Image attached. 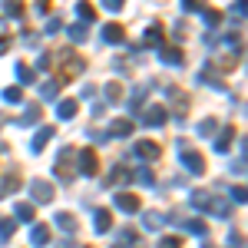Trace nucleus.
I'll return each instance as SVG.
<instances>
[{"instance_id": "nucleus-12", "label": "nucleus", "mask_w": 248, "mask_h": 248, "mask_svg": "<svg viewBox=\"0 0 248 248\" xmlns=\"http://www.w3.org/2000/svg\"><path fill=\"white\" fill-rule=\"evenodd\" d=\"M53 139V126H43L37 136H33V142H30V153H43V146Z\"/></svg>"}, {"instance_id": "nucleus-9", "label": "nucleus", "mask_w": 248, "mask_h": 248, "mask_svg": "<svg viewBox=\"0 0 248 248\" xmlns=\"http://www.w3.org/2000/svg\"><path fill=\"white\" fill-rule=\"evenodd\" d=\"M136 155L146 159V162H153V159H159V146L149 142V139H139V142H136Z\"/></svg>"}, {"instance_id": "nucleus-6", "label": "nucleus", "mask_w": 248, "mask_h": 248, "mask_svg": "<svg viewBox=\"0 0 248 248\" xmlns=\"http://www.w3.org/2000/svg\"><path fill=\"white\" fill-rule=\"evenodd\" d=\"M30 199L33 202H53V186L46 179H33L30 182Z\"/></svg>"}, {"instance_id": "nucleus-1", "label": "nucleus", "mask_w": 248, "mask_h": 248, "mask_svg": "<svg viewBox=\"0 0 248 248\" xmlns=\"http://www.w3.org/2000/svg\"><path fill=\"white\" fill-rule=\"evenodd\" d=\"M189 202H192L199 212H209V215H215V218H225V215H229V202H222V199L209 195L205 189H195V192L189 195Z\"/></svg>"}, {"instance_id": "nucleus-34", "label": "nucleus", "mask_w": 248, "mask_h": 248, "mask_svg": "<svg viewBox=\"0 0 248 248\" xmlns=\"http://www.w3.org/2000/svg\"><path fill=\"white\" fill-rule=\"evenodd\" d=\"M186 232H189V235H205V222H202V218H189V222H186Z\"/></svg>"}, {"instance_id": "nucleus-19", "label": "nucleus", "mask_w": 248, "mask_h": 248, "mask_svg": "<svg viewBox=\"0 0 248 248\" xmlns=\"http://www.w3.org/2000/svg\"><path fill=\"white\" fill-rule=\"evenodd\" d=\"M232 139H235V129H222V133H218V139H215V153H229Z\"/></svg>"}, {"instance_id": "nucleus-25", "label": "nucleus", "mask_w": 248, "mask_h": 248, "mask_svg": "<svg viewBox=\"0 0 248 248\" xmlns=\"http://www.w3.org/2000/svg\"><path fill=\"white\" fill-rule=\"evenodd\" d=\"M77 14L83 23H90V20H96V10H93V3H86V0H79L77 3Z\"/></svg>"}, {"instance_id": "nucleus-40", "label": "nucleus", "mask_w": 248, "mask_h": 248, "mask_svg": "<svg viewBox=\"0 0 248 248\" xmlns=\"http://www.w3.org/2000/svg\"><path fill=\"white\" fill-rule=\"evenodd\" d=\"M205 23H209V27H218V14H215V10H205Z\"/></svg>"}, {"instance_id": "nucleus-13", "label": "nucleus", "mask_w": 248, "mask_h": 248, "mask_svg": "<svg viewBox=\"0 0 248 248\" xmlns=\"http://www.w3.org/2000/svg\"><path fill=\"white\" fill-rule=\"evenodd\" d=\"M162 222H166V215H162V212H142V229H146V232L162 229Z\"/></svg>"}, {"instance_id": "nucleus-4", "label": "nucleus", "mask_w": 248, "mask_h": 248, "mask_svg": "<svg viewBox=\"0 0 248 248\" xmlns=\"http://www.w3.org/2000/svg\"><path fill=\"white\" fill-rule=\"evenodd\" d=\"M60 60H63V79L79 77V73H83V66H86V63H83V57H77L73 50H66V53H63Z\"/></svg>"}, {"instance_id": "nucleus-38", "label": "nucleus", "mask_w": 248, "mask_h": 248, "mask_svg": "<svg viewBox=\"0 0 248 248\" xmlns=\"http://www.w3.org/2000/svg\"><path fill=\"white\" fill-rule=\"evenodd\" d=\"M159 248H182V242H179V238H162V242H159Z\"/></svg>"}, {"instance_id": "nucleus-35", "label": "nucleus", "mask_w": 248, "mask_h": 248, "mask_svg": "<svg viewBox=\"0 0 248 248\" xmlns=\"http://www.w3.org/2000/svg\"><path fill=\"white\" fill-rule=\"evenodd\" d=\"M10 238H14V222L0 218V242H10Z\"/></svg>"}, {"instance_id": "nucleus-32", "label": "nucleus", "mask_w": 248, "mask_h": 248, "mask_svg": "<svg viewBox=\"0 0 248 248\" xmlns=\"http://www.w3.org/2000/svg\"><path fill=\"white\" fill-rule=\"evenodd\" d=\"M86 33H90V30H86V23H73V27H70V40H73V43H83Z\"/></svg>"}, {"instance_id": "nucleus-36", "label": "nucleus", "mask_w": 248, "mask_h": 248, "mask_svg": "<svg viewBox=\"0 0 248 248\" xmlns=\"http://www.w3.org/2000/svg\"><path fill=\"white\" fill-rule=\"evenodd\" d=\"M133 179L139 182V186H153V182H155V179H153V172H149V169H139V172L133 175Z\"/></svg>"}, {"instance_id": "nucleus-3", "label": "nucleus", "mask_w": 248, "mask_h": 248, "mask_svg": "<svg viewBox=\"0 0 248 248\" xmlns=\"http://www.w3.org/2000/svg\"><path fill=\"white\" fill-rule=\"evenodd\" d=\"M53 172L60 175V182H70L73 175H77V149H63V153L57 155V166H53Z\"/></svg>"}, {"instance_id": "nucleus-41", "label": "nucleus", "mask_w": 248, "mask_h": 248, "mask_svg": "<svg viewBox=\"0 0 248 248\" xmlns=\"http://www.w3.org/2000/svg\"><path fill=\"white\" fill-rule=\"evenodd\" d=\"M50 63H53V60H50V53H43V57L37 60V66H40V70H50Z\"/></svg>"}, {"instance_id": "nucleus-42", "label": "nucleus", "mask_w": 248, "mask_h": 248, "mask_svg": "<svg viewBox=\"0 0 248 248\" xmlns=\"http://www.w3.org/2000/svg\"><path fill=\"white\" fill-rule=\"evenodd\" d=\"M229 245L232 248H242V235H238V232H232V235H229Z\"/></svg>"}, {"instance_id": "nucleus-18", "label": "nucleus", "mask_w": 248, "mask_h": 248, "mask_svg": "<svg viewBox=\"0 0 248 248\" xmlns=\"http://www.w3.org/2000/svg\"><path fill=\"white\" fill-rule=\"evenodd\" d=\"M133 133V123L129 119H116L113 126H109V136H116V139H123V136H129Z\"/></svg>"}, {"instance_id": "nucleus-44", "label": "nucleus", "mask_w": 248, "mask_h": 248, "mask_svg": "<svg viewBox=\"0 0 248 248\" xmlns=\"http://www.w3.org/2000/svg\"><path fill=\"white\" fill-rule=\"evenodd\" d=\"M182 7H186V10H195L199 3H195V0H182Z\"/></svg>"}, {"instance_id": "nucleus-33", "label": "nucleus", "mask_w": 248, "mask_h": 248, "mask_svg": "<svg viewBox=\"0 0 248 248\" xmlns=\"http://www.w3.org/2000/svg\"><path fill=\"white\" fill-rule=\"evenodd\" d=\"M123 242H126V245H133V248H146V242L139 238V232H133V229L123 232Z\"/></svg>"}, {"instance_id": "nucleus-29", "label": "nucleus", "mask_w": 248, "mask_h": 248, "mask_svg": "<svg viewBox=\"0 0 248 248\" xmlns=\"http://www.w3.org/2000/svg\"><path fill=\"white\" fill-rule=\"evenodd\" d=\"M0 96H3V103H23V90L20 86H7Z\"/></svg>"}, {"instance_id": "nucleus-31", "label": "nucleus", "mask_w": 248, "mask_h": 248, "mask_svg": "<svg viewBox=\"0 0 248 248\" xmlns=\"http://www.w3.org/2000/svg\"><path fill=\"white\" fill-rule=\"evenodd\" d=\"M17 218L20 222H33V205L30 202H17Z\"/></svg>"}, {"instance_id": "nucleus-20", "label": "nucleus", "mask_w": 248, "mask_h": 248, "mask_svg": "<svg viewBox=\"0 0 248 248\" xmlns=\"http://www.w3.org/2000/svg\"><path fill=\"white\" fill-rule=\"evenodd\" d=\"M146 93H149V86H136L133 96H129V113H136L142 103H146Z\"/></svg>"}, {"instance_id": "nucleus-26", "label": "nucleus", "mask_w": 248, "mask_h": 248, "mask_svg": "<svg viewBox=\"0 0 248 248\" xmlns=\"http://www.w3.org/2000/svg\"><path fill=\"white\" fill-rule=\"evenodd\" d=\"M146 46H162V27L159 23L146 30Z\"/></svg>"}, {"instance_id": "nucleus-21", "label": "nucleus", "mask_w": 248, "mask_h": 248, "mask_svg": "<svg viewBox=\"0 0 248 248\" xmlns=\"http://www.w3.org/2000/svg\"><path fill=\"white\" fill-rule=\"evenodd\" d=\"M109 229H113V215H109L106 209H99L96 212V232L103 235V232H109Z\"/></svg>"}, {"instance_id": "nucleus-2", "label": "nucleus", "mask_w": 248, "mask_h": 248, "mask_svg": "<svg viewBox=\"0 0 248 248\" xmlns=\"http://www.w3.org/2000/svg\"><path fill=\"white\" fill-rule=\"evenodd\" d=\"M179 162H182L192 175H202V172H205V159H202V153L192 149L189 142H179Z\"/></svg>"}, {"instance_id": "nucleus-46", "label": "nucleus", "mask_w": 248, "mask_h": 248, "mask_svg": "<svg viewBox=\"0 0 248 248\" xmlns=\"http://www.w3.org/2000/svg\"><path fill=\"white\" fill-rule=\"evenodd\" d=\"M205 248H215V245H209V242H205Z\"/></svg>"}, {"instance_id": "nucleus-10", "label": "nucleus", "mask_w": 248, "mask_h": 248, "mask_svg": "<svg viewBox=\"0 0 248 248\" xmlns=\"http://www.w3.org/2000/svg\"><path fill=\"white\" fill-rule=\"evenodd\" d=\"M99 37H103V43H123V40H126V30H123L119 23H106Z\"/></svg>"}, {"instance_id": "nucleus-30", "label": "nucleus", "mask_w": 248, "mask_h": 248, "mask_svg": "<svg viewBox=\"0 0 248 248\" xmlns=\"http://www.w3.org/2000/svg\"><path fill=\"white\" fill-rule=\"evenodd\" d=\"M218 133V119H202L199 123V136H215Z\"/></svg>"}, {"instance_id": "nucleus-8", "label": "nucleus", "mask_w": 248, "mask_h": 248, "mask_svg": "<svg viewBox=\"0 0 248 248\" xmlns=\"http://www.w3.org/2000/svg\"><path fill=\"white\" fill-rule=\"evenodd\" d=\"M113 202H116V209H119V212H126V215H139V199H136L133 192H119Z\"/></svg>"}, {"instance_id": "nucleus-45", "label": "nucleus", "mask_w": 248, "mask_h": 248, "mask_svg": "<svg viewBox=\"0 0 248 248\" xmlns=\"http://www.w3.org/2000/svg\"><path fill=\"white\" fill-rule=\"evenodd\" d=\"M7 46H10V43H7V40L0 37V53H7Z\"/></svg>"}, {"instance_id": "nucleus-5", "label": "nucleus", "mask_w": 248, "mask_h": 248, "mask_svg": "<svg viewBox=\"0 0 248 248\" xmlns=\"http://www.w3.org/2000/svg\"><path fill=\"white\" fill-rule=\"evenodd\" d=\"M77 166H79V175H96V149H77Z\"/></svg>"}, {"instance_id": "nucleus-47", "label": "nucleus", "mask_w": 248, "mask_h": 248, "mask_svg": "<svg viewBox=\"0 0 248 248\" xmlns=\"http://www.w3.org/2000/svg\"><path fill=\"white\" fill-rule=\"evenodd\" d=\"M0 153H3V146H0Z\"/></svg>"}, {"instance_id": "nucleus-43", "label": "nucleus", "mask_w": 248, "mask_h": 248, "mask_svg": "<svg viewBox=\"0 0 248 248\" xmlns=\"http://www.w3.org/2000/svg\"><path fill=\"white\" fill-rule=\"evenodd\" d=\"M232 199H235V202H238V205H242V202H245V189H242V186H238V189L232 192Z\"/></svg>"}, {"instance_id": "nucleus-27", "label": "nucleus", "mask_w": 248, "mask_h": 248, "mask_svg": "<svg viewBox=\"0 0 248 248\" xmlns=\"http://www.w3.org/2000/svg\"><path fill=\"white\" fill-rule=\"evenodd\" d=\"M17 79L23 83V86H30V83H37V73H33L30 66H23V63H17Z\"/></svg>"}, {"instance_id": "nucleus-16", "label": "nucleus", "mask_w": 248, "mask_h": 248, "mask_svg": "<svg viewBox=\"0 0 248 248\" xmlns=\"http://www.w3.org/2000/svg\"><path fill=\"white\" fill-rule=\"evenodd\" d=\"M0 7H3V14L7 17H23V0H0Z\"/></svg>"}, {"instance_id": "nucleus-23", "label": "nucleus", "mask_w": 248, "mask_h": 248, "mask_svg": "<svg viewBox=\"0 0 248 248\" xmlns=\"http://www.w3.org/2000/svg\"><path fill=\"white\" fill-rule=\"evenodd\" d=\"M37 119H40V106H37V103H30V106L23 109V116H20V126H33Z\"/></svg>"}, {"instance_id": "nucleus-14", "label": "nucleus", "mask_w": 248, "mask_h": 248, "mask_svg": "<svg viewBox=\"0 0 248 248\" xmlns=\"http://www.w3.org/2000/svg\"><path fill=\"white\" fill-rule=\"evenodd\" d=\"M17 189H20V175L17 172H7L3 182H0V199H7L10 192H17Z\"/></svg>"}, {"instance_id": "nucleus-24", "label": "nucleus", "mask_w": 248, "mask_h": 248, "mask_svg": "<svg viewBox=\"0 0 248 248\" xmlns=\"http://www.w3.org/2000/svg\"><path fill=\"white\" fill-rule=\"evenodd\" d=\"M123 179H129V175H126V169H123V166H116V169L103 179V186H106V189H113L116 182H123Z\"/></svg>"}, {"instance_id": "nucleus-17", "label": "nucleus", "mask_w": 248, "mask_h": 248, "mask_svg": "<svg viewBox=\"0 0 248 248\" xmlns=\"http://www.w3.org/2000/svg\"><path fill=\"white\" fill-rule=\"evenodd\" d=\"M53 222H57V229H63V232H73V229H77V218H73L70 212H57V215H53Z\"/></svg>"}, {"instance_id": "nucleus-15", "label": "nucleus", "mask_w": 248, "mask_h": 248, "mask_svg": "<svg viewBox=\"0 0 248 248\" xmlns=\"http://www.w3.org/2000/svg\"><path fill=\"white\" fill-rule=\"evenodd\" d=\"M159 57L166 60V63H172V66H179V63H182V50H179V46H159Z\"/></svg>"}, {"instance_id": "nucleus-37", "label": "nucleus", "mask_w": 248, "mask_h": 248, "mask_svg": "<svg viewBox=\"0 0 248 248\" xmlns=\"http://www.w3.org/2000/svg\"><path fill=\"white\" fill-rule=\"evenodd\" d=\"M57 90H60V83H43V86H40V96H43V99H53Z\"/></svg>"}, {"instance_id": "nucleus-39", "label": "nucleus", "mask_w": 248, "mask_h": 248, "mask_svg": "<svg viewBox=\"0 0 248 248\" xmlns=\"http://www.w3.org/2000/svg\"><path fill=\"white\" fill-rule=\"evenodd\" d=\"M123 3H126V0H103V7H106V10H123Z\"/></svg>"}, {"instance_id": "nucleus-11", "label": "nucleus", "mask_w": 248, "mask_h": 248, "mask_svg": "<svg viewBox=\"0 0 248 248\" xmlns=\"http://www.w3.org/2000/svg\"><path fill=\"white\" fill-rule=\"evenodd\" d=\"M30 245L33 248L50 245V225H33V232H30Z\"/></svg>"}, {"instance_id": "nucleus-7", "label": "nucleus", "mask_w": 248, "mask_h": 248, "mask_svg": "<svg viewBox=\"0 0 248 248\" xmlns=\"http://www.w3.org/2000/svg\"><path fill=\"white\" fill-rule=\"evenodd\" d=\"M166 106H149L146 113H142V126H149V129H159V126H166Z\"/></svg>"}, {"instance_id": "nucleus-22", "label": "nucleus", "mask_w": 248, "mask_h": 248, "mask_svg": "<svg viewBox=\"0 0 248 248\" xmlns=\"http://www.w3.org/2000/svg\"><path fill=\"white\" fill-rule=\"evenodd\" d=\"M57 116L60 119H73V116H77V99H63L57 106Z\"/></svg>"}, {"instance_id": "nucleus-28", "label": "nucleus", "mask_w": 248, "mask_h": 248, "mask_svg": "<svg viewBox=\"0 0 248 248\" xmlns=\"http://www.w3.org/2000/svg\"><path fill=\"white\" fill-rule=\"evenodd\" d=\"M103 93H106V103H119V99H123V86H119V83H106Z\"/></svg>"}]
</instances>
